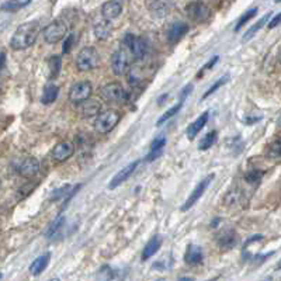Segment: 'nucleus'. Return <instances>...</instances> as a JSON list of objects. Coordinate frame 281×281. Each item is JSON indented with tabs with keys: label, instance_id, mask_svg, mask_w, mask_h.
Wrapping results in <instances>:
<instances>
[{
	"label": "nucleus",
	"instance_id": "f257e3e1",
	"mask_svg": "<svg viewBox=\"0 0 281 281\" xmlns=\"http://www.w3.org/2000/svg\"><path fill=\"white\" fill-rule=\"evenodd\" d=\"M39 31H41V28H39L38 21H28V23L19 25L10 39V47L14 51H24V49L30 48L37 41Z\"/></svg>",
	"mask_w": 281,
	"mask_h": 281
},
{
	"label": "nucleus",
	"instance_id": "f03ea898",
	"mask_svg": "<svg viewBox=\"0 0 281 281\" xmlns=\"http://www.w3.org/2000/svg\"><path fill=\"white\" fill-rule=\"evenodd\" d=\"M100 65V55L94 47H85L79 51L76 58V68L80 72H89Z\"/></svg>",
	"mask_w": 281,
	"mask_h": 281
},
{
	"label": "nucleus",
	"instance_id": "7ed1b4c3",
	"mask_svg": "<svg viewBox=\"0 0 281 281\" xmlns=\"http://www.w3.org/2000/svg\"><path fill=\"white\" fill-rule=\"evenodd\" d=\"M132 59H134V56H132L131 51L121 44V47L117 49L111 56V68H112L114 74L117 76H122V75L127 74L130 66H131Z\"/></svg>",
	"mask_w": 281,
	"mask_h": 281
},
{
	"label": "nucleus",
	"instance_id": "20e7f679",
	"mask_svg": "<svg viewBox=\"0 0 281 281\" xmlns=\"http://www.w3.org/2000/svg\"><path fill=\"white\" fill-rule=\"evenodd\" d=\"M121 120V114L117 110H104L96 117L94 130L98 134H109Z\"/></svg>",
	"mask_w": 281,
	"mask_h": 281
},
{
	"label": "nucleus",
	"instance_id": "39448f33",
	"mask_svg": "<svg viewBox=\"0 0 281 281\" xmlns=\"http://www.w3.org/2000/svg\"><path fill=\"white\" fill-rule=\"evenodd\" d=\"M69 33V24L63 20H55L44 28V39L48 44H56Z\"/></svg>",
	"mask_w": 281,
	"mask_h": 281
},
{
	"label": "nucleus",
	"instance_id": "423d86ee",
	"mask_svg": "<svg viewBox=\"0 0 281 281\" xmlns=\"http://www.w3.org/2000/svg\"><path fill=\"white\" fill-rule=\"evenodd\" d=\"M92 93H93L92 83L89 80H82V82L72 85L69 90V100L76 106H80L82 103H85L90 98Z\"/></svg>",
	"mask_w": 281,
	"mask_h": 281
},
{
	"label": "nucleus",
	"instance_id": "0eeeda50",
	"mask_svg": "<svg viewBox=\"0 0 281 281\" xmlns=\"http://www.w3.org/2000/svg\"><path fill=\"white\" fill-rule=\"evenodd\" d=\"M101 97L107 103H122L127 98V92L118 82H111L101 87Z\"/></svg>",
	"mask_w": 281,
	"mask_h": 281
},
{
	"label": "nucleus",
	"instance_id": "6e6552de",
	"mask_svg": "<svg viewBox=\"0 0 281 281\" xmlns=\"http://www.w3.org/2000/svg\"><path fill=\"white\" fill-rule=\"evenodd\" d=\"M186 14L194 20L197 23H203V21H207L211 16V10L207 4H204L203 1H191L186 6Z\"/></svg>",
	"mask_w": 281,
	"mask_h": 281
},
{
	"label": "nucleus",
	"instance_id": "1a4fd4ad",
	"mask_svg": "<svg viewBox=\"0 0 281 281\" xmlns=\"http://www.w3.org/2000/svg\"><path fill=\"white\" fill-rule=\"evenodd\" d=\"M124 47L131 51L134 59H142L147 52V44L141 37H135L132 34H127L121 42Z\"/></svg>",
	"mask_w": 281,
	"mask_h": 281
},
{
	"label": "nucleus",
	"instance_id": "9d476101",
	"mask_svg": "<svg viewBox=\"0 0 281 281\" xmlns=\"http://www.w3.org/2000/svg\"><path fill=\"white\" fill-rule=\"evenodd\" d=\"M75 153V144L71 141H62L51 152V158L56 163H62L65 160H68Z\"/></svg>",
	"mask_w": 281,
	"mask_h": 281
},
{
	"label": "nucleus",
	"instance_id": "9b49d317",
	"mask_svg": "<svg viewBox=\"0 0 281 281\" xmlns=\"http://www.w3.org/2000/svg\"><path fill=\"white\" fill-rule=\"evenodd\" d=\"M212 179H214V174H209V176H207L206 179H203L200 183L197 184V187L194 188V190H193V193L190 194V197L187 198V201L184 203V206L182 207V209H183V211L190 209V208L193 207V206L196 204L197 201H198L201 197L204 196V193H206V190L208 188L209 183L212 182Z\"/></svg>",
	"mask_w": 281,
	"mask_h": 281
},
{
	"label": "nucleus",
	"instance_id": "f8f14e48",
	"mask_svg": "<svg viewBox=\"0 0 281 281\" xmlns=\"http://www.w3.org/2000/svg\"><path fill=\"white\" fill-rule=\"evenodd\" d=\"M39 162L37 158L33 156H27L20 162V165L17 166V171L23 176V177H34L39 171Z\"/></svg>",
	"mask_w": 281,
	"mask_h": 281
},
{
	"label": "nucleus",
	"instance_id": "ddd939ff",
	"mask_svg": "<svg viewBox=\"0 0 281 281\" xmlns=\"http://www.w3.org/2000/svg\"><path fill=\"white\" fill-rule=\"evenodd\" d=\"M138 165H139V160H135L132 163H130V165H127L125 168H122L121 170L118 171L112 179H111L110 184H109V187H110L111 190L112 188H117L118 186H121L124 182H127L130 177H131V174L136 170V168H138Z\"/></svg>",
	"mask_w": 281,
	"mask_h": 281
},
{
	"label": "nucleus",
	"instance_id": "4468645a",
	"mask_svg": "<svg viewBox=\"0 0 281 281\" xmlns=\"http://www.w3.org/2000/svg\"><path fill=\"white\" fill-rule=\"evenodd\" d=\"M122 13V4L121 1L118 0H110V1H106L103 6H101V14L106 20H114L117 19L120 14Z\"/></svg>",
	"mask_w": 281,
	"mask_h": 281
},
{
	"label": "nucleus",
	"instance_id": "2eb2a0df",
	"mask_svg": "<svg viewBox=\"0 0 281 281\" xmlns=\"http://www.w3.org/2000/svg\"><path fill=\"white\" fill-rule=\"evenodd\" d=\"M79 111L85 118H90V117H97L101 112V103L98 100H92L89 98L87 101L82 103L79 106Z\"/></svg>",
	"mask_w": 281,
	"mask_h": 281
},
{
	"label": "nucleus",
	"instance_id": "dca6fc26",
	"mask_svg": "<svg viewBox=\"0 0 281 281\" xmlns=\"http://www.w3.org/2000/svg\"><path fill=\"white\" fill-rule=\"evenodd\" d=\"M188 31V25L184 21H176L170 25L169 31H168V38L171 44H176L179 42L182 38L186 36V33Z\"/></svg>",
	"mask_w": 281,
	"mask_h": 281
},
{
	"label": "nucleus",
	"instance_id": "f3484780",
	"mask_svg": "<svg viewBox=\"0 0 281 281\" xmlns=\"http://www.w3.org/2000/svg\"><path fill=\"white\" fill-rule=\"evenodd\" d=\"M208 118H209V112L206 111V112H203L193 124H190V127L187 128V138H188L190 141H193L197 135L201 132V130L206 127V124L208 122Z\"/></svg>",
	"mask_w": 281,
	"mask_h": 281
},
{
	"label": "nucleus",
	"instance_id": "a211bd4d",
	"mask_svg": "<svg viewBox=\"0 0 281 281\" xmlns=\"http://www.w3.org/2000/svg\"><path fill=\"white\" fill-rule=\"evenodd\" d=\"M204 255H203V249L200 246L196 244H190L186 250V255H184V260L187 264L190 266H197L203 262Z\"/></svg>",
	"mask_w": 281,
	"mask_h": 281
},
{
	"label": "nucleus",
	"instance_id": "6ab92c4d",
	"mask_svg": "<svg viewBox=\"0 0 281 281\" xmlns=\"http://www.w3.org/2000/svg\"><path fill=\"white\" fill-rule=\"evenodd\" d=\"M238 244V235L232 229H228L218 236V246L222 250H231Z\"/></svg>",
	"mask_w": 281,
	"mask_h": 281
},
{
	"label": "nucleus",
	"instance_id": "aec40b11",
	"mask_svg": "<svg viewBox=\"0 0 281 281\" xmlns=\"http://www.w3.org/2000/svg\"><path fill=\"white\" fill-rule=\"evenodd\" d=\"M65 221H66V218H65L63 215H59L58 218H55V220L52 221V222L49 224L48 228H47L45 238L49 239V241H55V239L61 235L62 229H63V226H65Z\"/></svg>",
	"mask_w": 281,
	"mask_h": 281
},
{
	"label": "nucleus",
	"instance_id": "412c9836",
	"mask_svg": "<svg viewBox=\"0 0 281 281\" xmlns=\"http://www.w3.org/2000/svg\"><path fill=\"white\" fill-rule=\"evenodd\" d=\"M162 238H160L159 235H155V236H152L150 239H149V242L145 244V247H144V250H142V256L141 259L145 262L148 259H150V257L153 256V255H156V252L160 249V246H162Z\"/></svg>",
	"mask_w": 281,
	"mask_h": 281
},
{
	"label": "nucleus",
	"instance_id": "4be33fe9",
	"mask_svg": "<svg viewBox=\"0 0 281 281\" xmlns=\"http://www.w3.org/2000/svg\"><path fill=\"white\" fill-rule=\"evenodd\" d=\"M49 262H51V253L47 252V253H44V255H41V256H38L33 263H31V266H30V273L33 274V276H39L44 270L48 267Z\"/></svg>",
	"mask_w": 281,
	"mask_h": 281
},
{
	"label": "nucleus",
	"instance_id": "5701e85b",
	"mask_svg": "<svg viewBox=\"0 0 281 281\" xmlns=\"http://www.w3.org/2000/svg\"><path fill=\"white\" fill-rule=\"evenodd\" d=\"M94 36L100 41H104V39H109L110 36L112 34V25H111L110 20H101L98 21L97 24L94 25Z\"/></svg>",
	"mask_w": 281,
	"mask_h": 281
},
{
	"label": "nucleus",
	"instance_id": "b1692460",
	"mask_svg": "<svg viewBox=\"0 0 281 281\" xmlns=\"http://www.w3.org/2000/svg\"><path fill=\"white\" fill-rule=\"evenodd\" d=\"M58 94H59V87L56 85H54V83H48V85L45 86V89H44L41 101L44 104H51V103H54L56 100Z\"/></svg>",
	"mask_w": 281,
	"mask_h": 281
},
{
	"label": "nucleus",
	"instance_id": "393cba45",
	"mask_svg": "<svg viewBox=\"0 0 281 281\" xmlns=\"http://www.w3.org/2000/svg\"><path fill=\"white\" fill-rule=\"evenodd\" d=\"M30 1L31 0H7L1 4V10L3 12H19L24 6L30 4Z\"/></svg>",
	"mask_w": 281,
	"mask_h": 281
},
{
	"label": "nucleus",
	"instance_id": "a878e982",
	"mask_svg": "<svg viewBox=\"0 0 281 281\" xmlns=\"http://www.w3.org/2000/svg\"><path fill=\"white\" fill-rule=\"evenodd\" d=\"M169 10H170V4H169V1H166V0L153 1L152 6H150V12L153 13L155 16H158V17H163L166 13H169Z\"/></svg>",
	"mask_w": 281,
	"mask_h": 281
},
{
	"label": "nucleus",
	"instance_id": "bb28decb",
	"mask_svg": "<svg viewBox=\"0 0 281 281\" xmlns=\"http://www.w3.org/2000/svg\"><path fill=\"white\" fill-rule=\"evenodd\" d=\"M270 17H271V14H270V13H267L266 16H263V17H262V19H260V20L257 21L256 24L252 25V27H250V28H249V30H247L246 33H244V41H247V39H250V38L253 37V36L256 34L257 31H259V30H260V28H262L263 25L267 23V20H270Z\"/></svg>",
	"mask_w": 281,
	"mask_h": 281
},
{
	"label": "nucleus",
	"instance_id": "cd10ccee",
	"mask_svg": "<svg viewBox=\"0 0 281 281\" xmlns=\"http://www.w3.org/2000/svg\"><path fill=\"white\" fill-rule=\"evenodd\" d=\"M217 139H218V132H217V131L208 132V134L200 141L198 149H200V150H207V149H209V148L217 142Z\"/></svg>",
	"mask_w": 281,
	"mask_h": 281
},
{
	"label": "nucleus",
	"instance_id": "c85d7f7f",
	"mask_svg": "<svg viewBox=\"0 0 281 281\" xmlns=\"http://www.w3.org/2000/svg\"><path fill=\"white\" fill-rule=\"evenodd\" d=\"M267 156L270 159H281V136L271 142L267 149Z\"/></svg>",
	"mask_w": 281,
	"mask_h": 281
},
{
	"label": "nucleus",
	"instance_id": "c756f323",
	"mask_svg": "<svg viewBox=\"0 0 281 281\" xmlns=\"http://www.w3.org/2000/svg\"><path fill=\"white\" fill-rule=\"evenodd\" d=\"M183 101H184V100H180V103H179V104L173 106V107L166 111V112H165L163 115H160L159 121H158V124H156V125H158V127H160V125H163V124L168 121V120H170L173 115H176V114H177V112L180 111V109H182V106H183Z\"/></svg>",
	"mask_w": 281,
	"mask_h": 281
},
{
	"label": "nucleus",
	"instance_id": "7c9ffc66",
	"mask_svg": "<svg viewBox=\"0 0 281 281\" xmlns=\"http://www.w3.org/2000/svg\"><path fill=\"white\" fill-rule=\"evenodd\" d=\"M61 71V56H52L49 59V77L56 79Z\"/></svg>",
	"mask_w": 281,
	"mask_h": 281
},
{
	"label": "nucleus",
	"instance_id": "2f4dec72",
	"mask_svg": "<svg viewBox=\"0 0 281 281\" xmlns=\"http://www.w3.org/2000/svg\"><path fill=\"white\" fill-rule=\"evenodd\" d=\"M112 277H114V271H112L110 266H103L101 269L98 270L96 281H111Z\"/></svg>",
	"mask_w": 281,
	"mask_h": 281
},
{
	"label": "nucleus",
	"instance_id": "473e14b6",
	"mask_svg": "<svg viewBox=\"0 0 281 281\" xmlns=\"http://www.w3.org/2000/svg\"><path fill=\"white\" fill-rule=\"evenodd\" d=\"M256 14H257V7H253V9H250L249 12L244 13V16L239 19V21H238V24H236V27H235V30H236V31H239V30H241V28H242V27H244V25L246 24L250 19H253Z\"/></svg>",
	"mask_w": 281,
	"mask_h": 281
},
{
	"label": "nucleus",
	"instance_id": "72a5a7b5",
	"mask_svg": "<svg viewBox=\"0 0 281 281\" xmlns=\"http://www.w3.org/2000/svg\"><path fill=\"white\" fill-rule=\"evenodd\" d=\"M228 80H229V77H228V76H225V77H221V79H218V80H217V82H215V83L211 86V87L208 89L207 92H206V94H204V97H203V98H207L208 96H211L212 93H215V92H217V90L220 89L221 86L225 85V83H226Z\"/></svg>",
	"mask_w": 281,
	"mask_h": 281
},
{
	"label": "nucleus",
	"instance_id": "f704fd0d",
	"mask_svg": "<svg viewBox=\"0 0 281 281\" xmlns=\"http://www.w3.org/2000/svg\"><path fill=\"white\" fill-rule=\"evenodd\" d=\"M262 176H263V173L259 170H252L250 173H247L246 174V182H249V183H257L260 179H262Z\"/></svg>",
	"mask_w": 281,
	"mask_h": 281
},
{
	"label": "nucleus",
	"instance_id": "c9c22d12",
	"mask_svg": "<svg viewBox=\"0 0 281 281\" xmlns=\"http://www.w3.org/2000/svg\"><path fill=\"white\" fill-rule=\"evenodd\" d=\"M165 144H166V138H165V136H159V138H156V139L152 142L150 150H162L163 147H165Z\"/></svg>",
	"mask_w": 281,
	"mask_h": 281
},
{
	"label": "nucleus",
	"instance_id": "e433bc0d",
	"mask_svg": "<svg viewBox=\"0 0 281 281\" xmlns=\"http://www.w3.org/2000/svg\"><path fill=\"white\" fill-rule=\"evenodd\" d=\"M74 34H71V36H68L66 38V41H65V45H63V52L65 54H69V51L72 48V45H74Z\"/></svg>",
	"mask_w": 281,
	"mask_h": 281
},
{
	"label": "nucleus",
	"instance_id": "4c0bfd02",
	"mask_svg": "<svg viewBox=\"0 0 281 281\" xmlns=\"http://www.w3.org/2000/svg\"><path fill=\"white\" fill-rule=\"evenodd\" d=\"M280 24H281V13H279L277 16H274V17L270 20L269 28L270 30H273V28H276L277 25H280Z\"/></svg>",
	"mask_w": 281,
	"mask_h": 281
},
{
	"label": "nucleus",
	"instance_id": "58836bf2",
	"mask_svg": "<svg viewBox=\"0 0 281 281\" xmlns=\"http://www.w3.org/2000/svg\"><path fill=\"white\" fill-rule=\"evenodd\" d=\"M217 61H218V56H214V58H212L211 61H208L207 63H206V66H204V68H203V69H201V71L198 72V77H200L201 75L204 74V72H206L207 69H209V68H212V66L215 65V62H217Z\"/></svg>",
	"mask_w": 281,
	"mask_h": 281
},
{
	"label": "nucleus",
	"instance_id": "ea45409f",
	"mask_svg": "<svg viewBox=\"0 0 281 281\" xmlns=\"http://www.w3.org/2000/svg\"><path fill=\"white\" fill-rule=\"evenodd\" d=\"M4 65H6V52H4V49H3L1 54H0V68L3 69Z\"/></svg>",
	"mask_w": 281,
	"mask_h": 281
},
{
	"label": "nucleus",
	"instance_id": "a19ab883",
	"mask_svg": "<svg viewBox=\"0 0 281 281\" xmlns=\"http://www.w3.org/2000/svg\"><path fill=\"white\" fill-rule=\"evenodd\" d=\"M179 281H196L193 277H180Z\"/></svg>",
	"mask_w": 281,
	"mask_h": 281
},
{
	"label": "nucleus",
	"instance_id": "79ce46f5",
	"mask_svg": "<svg viewBox=\"0 0 281 281\" xmlns=\"http://www.w3.org/2000/svg\"><path fill=\"white\" fill-rule=\"evenodd\" d=\"M277 269H279V270L281 269V260H280V262H279V263H277Z\"/></svg>",
	"mask_w": 281,
	"mask_h": 281
},
{
	"label": "nucleus",
	"instance_id": "37998d69",
	"mask_svg": "<svg viewBox=\"0 0 281 281\" xmlns=\"http://www.w3.org/2000/svg\"><path fill=\"white\" fill-rule=\"evenodd\" d=\"M262 281H273V279H271V277H267V279H264V280Z\"/></svg>",
	"mask_w": 281,
	"mask_h": 281
},
{
	"label": "nucleus",
	"instance_id": "c03bdc74",
	"mask_svg": "<svg viewBox=\"0 0 281 281\" xmlns=\"http://www.w3.org/2000/svg\"><path fill=\"white\" fill-rule=\"evenodd\" d=\"M49 281H61V280H59L58 277H55V279H51V280H49Z\"/></svg>",
	"mask_w": 281,
	"mask_h": 281
},
{
	"label": "nucleus",
	"instance_id": "a18cd8bd",
	"mask_svg": "<svg viewBox=\"0 0 281 281\" xmlns=\"http://www.w3.org/2000/svg\"><path fill=\"white\" fill-rule=\"evenodd\" d=\"M277 122H279V127H280V128H281V115H280V117H279V121H277Z\"/></svg>",
	"mask_w": 281,
	"mask_h": 281
},
{
	"label": "nucleus",
	"instance_id": "49530a36",
	"mask_svg": "<svg viewBox=\"0 0 281 281\" xmlns=\"http://www.w3.org/2000/svg\"><path fill=\"white\" fill-rule=\"evenodd\" d=\"M155 281H166L165 279H158V280H155Z\"/></svg>",
	"mask_w": 281,
	"mask_h": 281
},
{
	"label": "nucleus",
	"instance_id": "de8ad7c7",
	"mask_svg": "<svg viewBox=\"0 0 281 281\" xmlns=\"http://www.w3.org/2000/svg\"><path fill=\"white\" fill-rule=\"evenodd\" d=\"M281 0H276V3H280Z\"/></svg>",
	"mask_w": 281,
	"mask_h": 281
},
{
	"label": "nucleus",
	"instance_id": "09e8293b",
	"mask_svg": "<svg viewBox=\"0 0 281 281\" xmlns=\"http://www.w3.org/2000/svg\"><path fill=\"white\" fill-rule=\"evenodd\" d=\"M279 58H280V62H281V52H280V56H279Z\"/></svg>",
	"mask_w": 281,
	"mask_h": 281
}]
</instances>
